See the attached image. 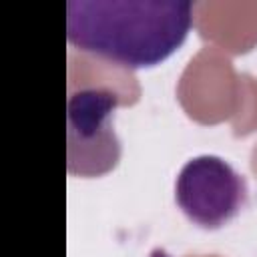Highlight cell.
Instances as JSON below:
<instances>
[{"label": "cell", "instance_id": "obj_2", "mask_svg": "<svg viewBox=\"0 0 257 257\" xmlns=\"http://www.w3.org/2000/svg\"><path fill=\"white\" fill-rule=\"evenodd\" d=\"M120 98L110 88L88 86L68 96L66 137L68 173L98 177L114 169L120 159V141L112 128V114Z\"/></svg>", "mask_w": 257, "mask_h": 257}, {"label": "cell", "instance_id": "obj_3", "mask_svg": "<svg viewBox=\"0 0 257 257\" xmlns=\"http://www.w3.org/2000/svg\"><path fill=\"white\" fill-rule=\"evenodd\" d=\"M249 197L247 181L217 155L189 159L175 181V201L189 221L219 229L235 219Z\"/></svg>", "mask_w": 257, "mask_h": 257}, {"label": "cell", "instance_id": "obj_1", "mask_svg": "<svg viewBox=\"0 0 257 257\" xmlns=\"http://www.w3.org/2000/svg\"><path fill=\"white\" fill-rule=\"evenodd\" d=\"M193 26L189 0H68L66 38L82 52L126 68L171 56Z\"/></svg>", "mask_w": 257, "mask_h": 257}]
</instances>
